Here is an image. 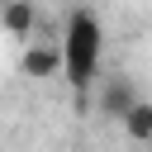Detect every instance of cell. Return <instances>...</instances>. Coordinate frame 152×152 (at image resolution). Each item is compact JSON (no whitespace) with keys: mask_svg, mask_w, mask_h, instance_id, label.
<instances>
[{"mask_svg":"<svg viewBox=\"0 0 152 152\" xmlns=\"http://www.w3.org/2000/svg\"><path fill=\"white\" fill-rule=\"evenodd\" d=\"M62 71L76 90H86L95 81V66H100V19L95 10H71L66 14V38H62Z\"/></svg>","mask_w":152,"mask_h":152,"instance_id":"6da1fadb","label":"cell"},{"mask_svg":"<svg viewBox=\"0 0 152 152\" xmlns=\"http://www.w3.org/2000/svg\"><path fill=\"white\" fill-rule=\"evenodd\" d=\"M24 71H28V76H57V71H62V52H57L52 43H33V48L24 52Z\"/></svg>","mask_w":152,"mask_h":152,"instance_id":"7a4b0ae2","label":"cell"},{"mask_svg":"<svg viewBox=\"0 0 152 152\" xmlns=\"http://www.w3.org/2000/svg\"><path fill=\"white\" fill-rule=\"evenodd\" d=\"M33 24H38V10H33L28 0H14V5H5V10H0V28H5V33H14V38H24Z\"/></svg>","mask_w":152,"mask_h":152,"instance_id":"3957f363","label":"cell"},{"mask_svg":"<svg viewBox=\"0 0 152 152\" xmlns=\"http://www.w3.org/2000/svg\"><path fill=\"white\" fill-rule=\"evenodd\" d=\"M100 104H104L114 119H124V114L138 104V95H133V86H128V81H109V86H104V95H100Z\"/></svg>","mask_w":152,"mask_h":152,"instance_id":"277c9868","label":"cell"},{"mask_svg":"<svg viewBox=\"0 0 152 152\" xmlns=\"http://www.w3.org/2000/svg\"><path fill=\"white\" fill-rule=\"evenodd\" d=\"M124 124H128V133H133L138 142H147V138H152V104H147V100H138V104L124 114Z\"/></svg>","mask_w":152,"mask_h":152,"instance_id":"5b68a950","label":"cell"}]
</instances>
